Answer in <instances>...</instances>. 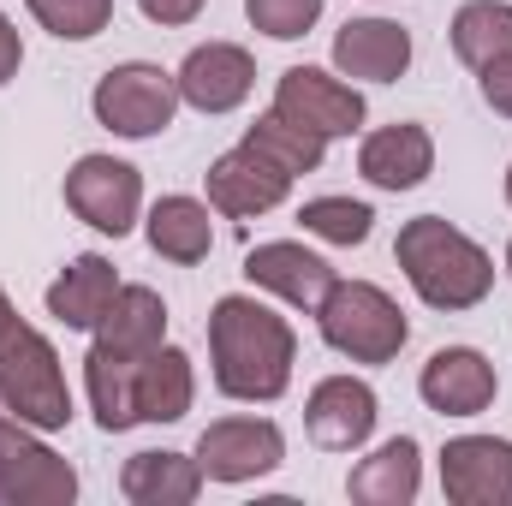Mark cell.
I'll list each match as a JSON object with an SVG mask.
<instances>
[{"label": "cell", "mask_w": 512, "mask_h": 506, "mask_svg": "<svg viewBox=\"0 0 512 506\" xmlns=\"http://www.w3.org/2000/svg\"><path fill=\"white\" fill-rule=\"evenodd\" d=\"M298 334L280 310H268L251 292H227L209 310V376L221 399L239 405H274L292 387Z\"/></svg>", "instance_id": "cell-1"}, {"label": "cell", "mask_w": 512, "mask_h": 506, "mask_svg": "<svg viewBox=\"0 0 512 506\" xmlns=\"http://www.w3.org/2000/svg\"><path fill=\"white\" fill-rule=\"evenodd\" d=\"M393 262L411 280V292L429 310H447V316L477 310L495 292V256L483 251L471 233H459L453 221H441V215L405 221L399 239H393Z\"/></svg>", "instance_id": "cell-2"}, {"label": "cell", "mask_w": 512, "mask_h": 506, "mask_svg": "<svg viewBox=\"0 0 512 506\" xmlns=\"http://www.w3.org/2000/svg\"><path fill=\"white\" fill-rule=\"evenodd\" d=\"M0 411H12L18 423H30L42 435H60L78 417L54 340L42 328H30V322L0 334Z\"/></svg>", "instance_id": "cell-3"}, {"label": "cell", "mask_w": 512, "mask_h": 506, "mask_svg": "<svg viewBox=\"0 0 512 506\" xmlns=\"http://www.w3.org/2000/svg\"><path fill=\"white\" fill-rule=\"evenodd\" d=\"M316 328H322V340L340 358L370 364V370L393 364L405 352V340H411L405 310L393 304V292H382L376 280H334L328 298L316 304Z\"/></svg>", "instance_id": "cell-4"}, {"label": "cell", "mask_w": 512, "mask_h": 506, "mask_svg": "<svg viewBox=\"0 0 512 506\" xmlns=\"http://www.w3.org/2000/svg\"><path fill=\"white\" fill-rule=\"evenodd\" d=\"M90 114L96 126L143 143V137H161L179 114V78L155 60H126V66H108L90 90Z\"/></svg>", "instance_id": "cell-5"}, {"label": "cell", "mask_w": 512, "mask_h": 506, "mask_svg": "<svg viewBox=\"0 0 512 506\" xmlns=\"http://www.w3.org/2000/svg\"><path fill=\"white\" fill-rule=\"evenodd\" d=\"M60 191H66V209L84 227H96L102 239H126L131 227L143 221V173L131 161H120V155H102V149L78 155L66 167Z\"/></svg>", "instance_id": "cell-6"}, {"label": "cell", "mask_w": 512, "mask_h": 506, "mask_svg": "<svg viewBox=\"0 0 512 506\" xmlns=\"http://www.w3.org/2000/svg\"><path fill=\"white\" fill-rule=\"evenodd\" d=\"M0 501H18V506L78 501V471L42 441V429L18 423L12 411H0Z\"/></svg>", "instance_id": "cell-7"}, {"label": "cell", "mask_w": 512, "mask_h": 506, "mask_svg": "<svg viewBox=\"0 0 512 506\" xmlns=\"http://www.w3.org/2000/svg\"><path fill=\"white\" fill-rule=\"evenodd\" d=\"M197 465L209 483L239 489V483H256L286 465V435L274 417H215L197 435Z\"/></svg>", "instance_id": "cell-8"}, {"label": "cell", "mask_w": 512, "mask_h": 506, "mask_svg": "<svg viewBox=\"0 0 512 506\" xmlns=\"http://www.w3.org/2000/svg\"><path fill=\"white\" fill-rule=\"evenodd\" d=\"M274 114H286L292 126L316 131V137H358L364 131V96L340 78V72H322V66H286L280 84H274Z\"/></svg>", "instance_id": "cell-9"}, {"label": "cell", "mask_w": 512, "mask_h": 506, "mask_svg": "<svg viewBox=\"0 0 512 506\" xmlns=\"http://www.w3.org/2000/svg\"><path fill=\"white\" fill-rule=\"evenodd\" d=\"M203 185H209V209L227 215V221H256V215H268V209H280L292 197V173L274 167L268 155H256L251 143L215 155Z\"/></svg>", "instance_id": "cell-10"}, {"label": "cell", "mask_w": 512, "mask_h": 506, "mask_svg": "<svg viewBox=\"0 0 512 506\" xmlns=\"http://www.w3.org/2000/svg\"><path fill=\"white\" fill-rule=\"evenodd\" d=\"M376 417H382V399L364 376H322L304 399V429L328 453H358L376 435Z\"/></svg>", "instance_id": "cell-11"}, {"label": "cell", "mask_w": 512, "mask_h": 506, "mask_svg": "<svg viewBox=\"0 0 512 506\" xmlns=\"http://www.w3.org/2000/svg\"><path fill=\"white\" fill-rule=\"evenodd\" d=\"M179 102L197 108V114H233L245 108L256 90V60L251 48L239 42H197L185 60H179Z\"/></svg>", "instance_id": "cell-12"}, {"label": "cell", "mask_w": 512, "mask_h": 506, "mask_svg": "<svg viewBox=\"0 0 512 506\" xmlns=\"http://www.w3.org/2000/svg\"><path fill=\"white\" fill-rule=\"evenodd\" d=\"M441 495L453 506H512V441L453 435L441 447Z\"/></svg>", "instance_id": "cell-13"}, {"label": "cell", "mask_w": 512, "mask_h": 506, "mask_svg": "<svg viewBox=\"0 0 512 506\" xmlns=\"http://www.w3.org/2000/svg\"><path fill=\"white\" fill-rule=\"evenodd\" d=\"M417 393L441 417H483L495 405V393H501V376H495L489 352H477V346H441V352H429V364L417 376Z\"/></svg>", "instance_id": "cell-14"}, {"label": "cell", "mask_w": 512, "mask_h": 506, "mask_svg": "<svg viewBox=\"0 0 512 506\" xmlns=\"http://www.w3.org/2000/svg\"><path fill=\"white\" fill-rule=\"evenodd\" d=\"M245 280L262 286V292H274L280 304L316 316V304L328 298V286H334L340 274H334L328 256L304 251L298 239H268V245H251V251H245Z\"/></svg>", "instance_id": "cell-15"}, {"label": "cell", "mask_w": 512, "mask_h": 506, "mask_svg": "<svg viewBox=\"0 0 512 506\" xmlns=\"http://www.w3.org/2000/svg\"><path fill=\"white\" fill-rule=\"evenodd\" d=\"M334 72L352 84H399L411 72V30L393 18H346L334 36Z\"/></svg>", "instance_id": "cell-16"}, {"label": "cell", "mask_w": 512, "mask_h": 506, "mask_svg": "<svg viewBox=\"0 0 512 506\" xmlns=\"http://www.w3.org/2000/svg\"><path fill=\"white\" fill-rule=\"evenodd\" d=\"M358 173L376 185V191H417L429 173H435V137L429 126H417V120H393V126L370 131L364 143H358Z\"/></svg>", "instance_id": "cell-17"}, {"label": "cell", "mask_w": 512, "mask_h": 506, "mask_svg": "<svg viewBox=\"0 0 512 506\" xmlns=\"http://www.w3.org/2000/svg\"><path fill=\"white\" fill-rule=\"evenodd\" d=\"M114 292H120V268H114L102 251H84V256H72V262L60 268V280L48 286L42 304H48V316H54L60 328H72V334H96V322L108 316Z\"/></svg>", "instance_id": "cell-18"}, {"label": "cell", "mask_w": 512, "mask_h": 506, "mask_svg": "<svg viewBox=\"0 0 512 506\" xmlns=\"http://www.w3.org/2000/svg\"><path fill=\"white\" fill-rule=\"evenodd\" d=\"M203 465L197 453H173V447H149V453H131L120 465V495L131 506H191L203 495Z\"/></svg>", "instance_id": "cell-19"}, {"label": "cell", "mask_w": 512, "mask_h": 506, "mask_svg": "<svg viewBox=\"0 0 512 506\" xmlns=\"http://www.w3.org/2000/svg\"><path fill=\"white\" fill-rule=\"evenodd\" d=\"M143 233H149V251L179 262V268H197L203 256L215 251V209L203 197H155L149 215H143Z\"/></svg>", "instance_id": "cell-20"}, {"label": "cell", "mask_w": 512, "mask_h": 506, "mask_svg": "<svg viewBox=\"0 0 512 506\" xmlns=\"http://www.w3.org/2000/svg\"><path fill=\"white\" fill-rule=\"evenodd\" d=\"M417 489H423V447H417L411 435L382 441V447H376L370 459H358L352 477H346V495L358 506H411Z\"/></svg>", "instance_id": "cell-21"}, {"label": "cell", "mask_w": 512, "mask_h": 506, "mask_svg": "<svg viewBox=\"0 0 512 506\" xmlns=\"http://www.w3.org/2000/svg\"><path fill=\"white\" fill-rule=\"evenodd\" d=\"M167 340V298L155 286H137V280H120L108 316L96 322V346L120 352V358H149L155 346Z\"/></svg>", "instance_id": "cell-22"}, {"label": "cell", "mask_w": 512, "mask_h": 506, "mask_svg": "<svg viewBox=\"0 0 512 506\" xmlns=\"http://www.w3.org/2000/svg\"><path fill=\"white\" fill-rule=\"evenodd\" d=\"M197 405V364L185 346H155L149 358H137V417L143 423H179Z\"/></svg>", "instance_id": "cell-23"}, {"label": "cell", "mask_w": 512, "mask_h": 506, "mask_svg": "<svg viewBox=\"0 0 512 506\" xmlns=\"http://www.w3.org/2000/svg\"><path fill=\"white\" fill-rule=\"evenodd\" d=\"M84 387H90V411L102 435H126L137 417V358H120L108 346H90L84 358Z\"/></svg>", "instance_id": "cell-24"}, {"label": "cell", "mask_w": 512, "mask_h": 506, "mask_svg": "<svg viewBox=\"0 0 512 506\" xmlns=\"http://www.w3.org/2000/svg\"><path fill=\"white\" fill-rule=\"evenodd\" d=\"M447 36H453V54H459L471 72H483L495 54L512 48V0H465V6L453 12Z\"/></svg>", "instance_id": "cell-25"}, {"label": "cell", "mask_w": 512, "mask_h": 506, "mask_svg": "<svg viewBox=\"0 0 512 506\" xmlns=\"http://www.w3.org/2000/svg\"><path fill=\"white\" fill-rule=\"evenodd\" d=\"M245 143H251L256 155H268L274 167H286L292 179H298V173H316V167L328 161V137L292 126V120H286V114H274V108H268V114L245 131Z\"/></svg>", "instance_id": "cell-26"}, {"label": "cell", "mask_w": 512, "mask_h": 506, "mask_svg": "<svg viewBox=\"0 0 512 506\" xmlns=\"http://www.w3.org/2000/svg\"><path fill=\"white\" fill-rule=\"evenodd\" d=\"M298 221H304V233H310V239L340 245V251L370 245V233H376V209H370V203H358V197H310V203L298 209Z\"/></svg>", "instance_id": "cell-27"}, {"label": "cell", "mask_w": 512, "mask_h": 506, "mask_svg": "<svg viewBox=\"0 0 512 506\" xmlns=\"http://www.w3.org/2000/svg\"><path fill=\"white\" fill-rule=\"evenodd\" d=\"M54 42H90L114 24V0H24Z\"/></svg>", "instance_id": "cell-28"}, {"label": "cell", "mask_w": 512, "mask_h": 506, "mask_svg": "<svg viewBox=\"0 0 512 506\" xmlns=\"http://www.w3.org/2000/svg\"><path fill=\"white\" fill-rule=\"evenodd\" d=\"M245 18H251V30L274 36V42H298L316 30L322 0H245Z\"/></svg>", "instance_id": "cell-29"}, {"label": "cell", "mask_w": 512, "mask_h": 506, "mask_svg": "<svg viewBox=\"0 0 512 506\" xmlns=\"http://www.w3.org/2000/svg\"><path fill=\"white\" fill-rule=\"evenodd\" d=\"M477 84H483V102H489L501 120H512V48L507 54H495V60L477 72Z\"/></svg>", "instance_id": "cell-30"}, {"label": "cell", "mask_w": 512, "mask_h": 506, "mask_svg": "<svg viewBox=\"0 0 512 506\" xmlns=\"http://www.w3.org/2000/svg\"><path fill=\"white\" fill-rule=\"evenodd\" d=\"M203 6H209V0H137V12H143L149 24H161V30H185V24H197Z\"/></svg>", "instance_id": "cell-31"}, {"label": "cell", "mask_w": 512, "mask_h": 506, "mask_svg": "<svg viewBox=\"0 0 512 506\" xmlns=\"http://www.w3.org/2000/svg\"><path fill=\"white\" fill-rule=\"evenodd\" d=\"M18 66H24V36H18V24L0 12V84H12Z\"/></svg>", "instance_id": "cell-32"}, {"label": "cell", "mask_w": 512, "mask_h": 506, "mask_svg": "<svg viewBox=\"0 0 512 506\" xmlns=\"http://www.w3.org/2000/svg\"><path fill=\"white\" fill-rule=\"evenodd\" d=\"M6 328H18V310H12V298H6V286H0V334Z\"/></svg>", "instance_id": "cell-33"}, {"label": "cell", "mask_w": 512, "mask_h": 506, "mask_svg": "<svg viewBox=\"0 0 512 506\" xmlns=\"http://www.w3.org/2000/svg\"><path fill=\"white\" fill-rule=\"evenodd\" d=\"M501 191H507V209H512V167H507V185H501Z\"/></svg>", "instance_id": "cell-34"}, {"label": "cell", "mask_w": 512, "mask_h": 506, "mask_svg": "<svg viewBox=\"0 0 512 506\" xmlns=\"http://www.w3.org/2000/svg\"><path fill=\"white\" fill-rule=\"evenodd\" d=\"M507 280H512V239H507Z\"/></svg>", "instance_id": "cell-35"}]
</instances>
